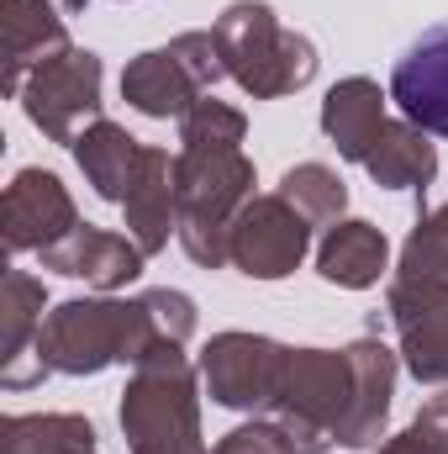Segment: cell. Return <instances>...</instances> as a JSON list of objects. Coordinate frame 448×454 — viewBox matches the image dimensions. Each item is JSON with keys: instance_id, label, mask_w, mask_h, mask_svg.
<instances>
[{"instance_id": "ba28073f", "label": "cell", "mask_w": 448, "mask_h": 454, "mask_svg": "<svg viewBox=\"0 0 448 454\" xmlns=\"http://www.w3.org/2000/svg\"><path fill=\"white\" fill-rule=\"evenodd\" d=\"M285 359H290L285 343L232 328V333H217L201 348V386L212 391L217 407L269 412V402L280 391V375H285Z\"/></svg>"}, {"instance_id": "30bf717a", "label": "cell", "mask_w": 448, "mask_h": 454, "mask_svg": "<svg viewBox=\"0 0 448 454\" xmlns=\"http://www.w3.org/2000/svg\"><path fill=\"white\" fill-rule=\"evenodd\" d=\"M396 354L417 386H448V280H417L396 275L385 296Z\"/></svg>"}, {"instance_id": "2e32d148", "label": "cell", "mask_w": 448, "mask_h": 454, "mask_svg": "<svg viewBox=\"0 0 448 454\" xmlns=\"http://www.w3.org/2000/svg\"><path fill=\"white\" fill-rule=\"evenodd\" d=\"M121 217H127V238L143 254H164L169 238H180V191H174V153L169 148L143 143V164H137V180L121 201Z\"/></svg>"}, {"instance_id": "9a60e30c", "label": "cell", "mask_w": 448, "mask_h": 454, "mask_svg": "<svg viewBox=\"0 0 448 454\" xmlns=\"http://www.w3.org/2000/svg\"><path fill=\"white\" fill-rule=\"evenodd\" d=\"M37 259H42V270L69 275V280H85V286H96V291L112 296V291L132 286V280L143 275V259H148V254H143L127 232H106V227L80 223L64 243L42 248Z\"/></svg>"}, {"instance_id": "6da1fadb", "label": "cell", "mask_w": 448, "mask_h": 454, "mask_svg": "<svg viewBox=\"0 0 448 454\" xmlns=\"http://www.w3.org/2000/svg\"><path fill=\"white\" fill-rule=\"evenodd\" d=\"M212 32L222 43L227 80H237V90L253 101H285L317 80V43L280 27L274 5L264 0H232Z\"/></svg>"}, {"instance_id": "9c48e42d", "label": "cell", "mask_w": 448, "mask_h": 454, "mask_svg": "<svg viewBox=\"0 0 448 454\" xmlns=\"http://www.w3.org/2000/svg\"><path fill=\"white\" fill-rule=\"evenodd\" d=\"M312 248V223L274 191V196H253L227 238V264L243 270L248 280H285L301 270Z\"/></svg>"}, {"instance_id": "8992f818", "label": "cell", "mask_w": 448, "mask_h": 454, "mask_svg": "<svg viewBox=\"0 0 448 454\" xmlns=\"http://www.w3.org/2000/svg\"><path fill=\"white\" fill-rule=\"evenodd\" d=\"M217 80H227L217 32H180L169 48H148L121 69V101L153 121H169L206 101Z\"/></svg>"}, {"instance_id": "52a82bcc", "label": "cell", "mask_w": 448, "mask_h": 454, "mask_svg": "<svg viewBox=\"0 0 448 454\" xmlns=\"http://www.w3.org/2000/svg\"><path fill=\"white\" fill-rule=\"evenodd\" d=\"M101 85L106 64L90 48H64L48 64H37L21 85V112L48 143H74L96 116H101Z\"/></svg>"}, {"instance_id": "e0dca14e", "label": "cell", "mask_w": 448, "mask_h": 454, "mask_svg": "<svg viewBox=\"0 0 448 454\" xmlns=\"http://www.w3.org/2000/svg\"><path fill=\"white\" fill-rule=\"evenodd\" d=\"M385 101L390 96L369 74H348V80H337L333 90H328V101H322V132H328V143L348 164H364L375 153V143H380V132L390 121Z\"/></svg>"}, {"instance_id": "f1b7e54d", "label": "cell", "mask_w": 448, "mask_h": 454, "mask_svg": "<svg viewBox=\"0 0 448 454\" xmlns=\"http://www.w3.org/2000/svg\"><path fill=\"white\" fill-rule=\"evenodd\" d=\"M375 454H433V450H428V444H422V439H417V434L406 428V434H396V439H385V444H380Z\"/></svg>"}, {"instance_id": "5b68a950", "label": "cell", "mask_w": 448, "mask_h": 454, "mask_svg": "<svg viewBox=\"0 0 448 454\" xmlns=\"http://www.w3.org/2000/svg\"><path fill=\"white\" fill-rule=\"evenodd\" d=\"M353 396L348 348H290L280 391L264 418H274L301 454H328L337 444V423Z\"/></svg>"}, {"instance_id": "d4e9b609", "label": "cell", "mask_w": 448, "mask_h": 454, "mask_svg": "<svg viewBox=\"0 0 448 454\" xmlns=\"http://www.w3.org/2000/svg\"><path fill=\"white\" fill-rule=\"evenodd\" d=\"M243 137H248V116L217 96L196 101L180 116V148H243Z\"/></svg>"}, {"instance_id": "7a4b0ae2", "label": "cell", "mask_w": 448, "mask_h": 454, "mask_svg": "<svg viewBox=\"0 0 448 454\" xmlns=\"http://www.w3.org/2000/svg\"><path fill=\"white\" fill-rule=\"evenodd\" d=\"M253 159L243 148H180L174 191H180V248L201 270L227 264V238L237 212L253 201Z\"/></svg>"}, {"instance_id": "cb8c5ba5", "label": "cell", "mask_w": 448, "mask_h": 454, "mask_svg": "<svg viewBox=\"0 0 448 454\" xmlns=\"http://www.w3.org/2000/svg\"><path fill=\"white\" fill-rule=\"evenodd\" d=\"M280 196H285L312 227H333V223H343V212H348V185H343V175L328 169V164H317V159L285 169Z\"/></svg>"}, {"instance_id": "4fadbf2b", "label": "cell", "mask_w": 448, "mask_h": 454, "mask_svg": "<svg viewBox=\"0 0 448 454\" xmlns=\"http://www.w3.org/2000/svg\"><path fill=\"white\" fill-rule=\"evenodd\" d=\"M390 101L422 132L448 137V21L428 27L390 69Z\"/></svg>"}, {"instance_id": "3957f363", "label": "cell", "mask_w": 448, "mask_h": 454, "mask_svg": "<svg viewBox=\"0 0 448 454\" xmlns=\"http://www.w3.org/2000/svg\"><path fill=\"white\" fill-rule=\"evenodd\" d=\"M137 343H143V317H137V296H74L58 301L42 317L37 333V359L48 375H101L106 364H137Z\"/></svg>"}, {"instance_id": "4316f807", "label": "cell", "mask_w": 448, "mask_h": 454, "mask_svg": "<svg viewBox=\"0 0 448 454\" xmlns=\"http://www.w3.org/2000/svg\"><path fill=\"white\" fill-rule=\"evenodd\" d=\"M212 454H301V450L290 444V434L274 418H253V423H237Z\"/></svg>"}, {"instance_id": "d6986e66", "label": "cell", "mask_w": 448, "mask_h": 454, "mask_svg": "<svg viewBox=\"0 0 448 454\" xmlns=\"http://www.w3.org/2000/svg\"><path fill=\"white\" fill-rule=\"evenodd\" d=\"M74 48L58 5L48 0H5V96H21L27 74L53 53Z\"/></svg>"}, {"instance_id": "7402d4cb", "label": "cell", "mask_w": 448, "mask_h": 454, "mask_svg": "<svg viewBox=\"0 0 448 454\" xmlns=\"http://www.w3.org/2000/svg\"><path fill=\"white\" fill-rule=\"evenodd\" d=\"M0 454H101V439L80 412H11L0 418Z\"/></svg>"}, {"instance_id": "83f0119b", "label": "cell", "mask_w": 448, "mask_h": 454, "mask_svg": "<svg viewBox=\"0 0 448 454\" xmlns=\"http://www.w3.org/2000/svg\"><path fill=\"white\" fill-rule=\"evenodd\" d=\"M412 434H417V439H422L433 454H448V391L428 396V402L417 407V418H412Z\"/></svg>"}, {"instance_id": "44dd1931", "label": "cell", "mask_w": 448, "mask_h": 454, "mask_svg": "<svg viewBox=\"0 0 448 454\" xmlns=\"http://www.w3.org/2000/svg\"><path fill=\"white\" fill-rule=\"evenodd\" d=\"M364 169H369V180L380 185V191H428L433 185V175H438V148H433V132H422L417 121H385V132H380V143H375V153L364 159Z\"/></svg>"}, {"instance_id": "ac0fdd59", "label": "cell", "mask_w": 448, "mask_h": 454, "mask_svg": "<svg viewBox=\"0 0 448 454\" xmlns=\"http://www.w3.org/2000/svg\"><path fill=\"white\" fill-rule=\"evenodd\" d=\"M390 270V243L385 232L364 217H343L317 243V275L337 291H369Z\"/></svg>"}, {"instance_id": "5bb4252c", "label": "cell", "mask_w": 448, "mask_h": 454, "mask_svg": "<svg viewBox=\"0 0 448 454\" xmlns=\"http://www.w3.org/2000/svg\"><path fill=\"white\" fill-rule=\"evenodd\" d=\"M42 307H48L42 280L27 270H5V286H0V386L5 391H32L48 375L37 359Z\"/></svg>"}, {"instance_id": "8fae6325", "label": "cell", "mask_w": 448, "mask_h": 454, "mask_svg": "<svg viewBox=\"0 0 448 454\" xmlns=\"http://www.w3.org/2000/svg\"><path fill=\"white\" fill-rule=\"evenodd\" d=\"M80 227V207L53 169H21L0 196L5 254H42Z\"/></svg>"}, {"instance_id": "484cf974", "label": "cell", "mask_w": 448, "mask_h": 454, "mask_svg": "<svg viewBox=\"0 0 448 454\" xmlns=\"http://www.w3.org/2000/svg\"><path fill=\"white\" fill-rule=\"evenodd\" d=\"M396 275H417V280H448V201L438 212H422L412 238L401 243V270Z\"/></svg>"}, {"instance_id": "7c38bea8", "label": "cell", "mask_w": 448, "mask_h": 454, "mask_svg": "<svg viewBox=\"0 0 448 454\" xmlns=\"http://www.w3.org/2000/svg\"><path fill=\"white\" fill-rule=\"evenodd\" d=\"M348 364H353V396H348V412L337 423V444L343 450H380L385 423H390L401 354L385 348L380 339H353L348 343Z\"/></svg>"}, {"instance_id": "603a6c76", "label": "cell", "mask_w": 448, "mask_h": 454, "mask_svg": "<svg viewBox=\"0 0 448 454\" xmlns=\"http://www.w3.org/2000/svg\"><path fill=\"white\" fill-rule=\"evenodd\" d=\"M137 317H143V348H137V364L185 348L190 333H196V301H190L185 291H169V286L143 291V296H137ZM137 364H132V370H137Z\"/></svg>"}, {"instance_id": "ffe728a7", "label": "cell", "mask_w": 448, "mask_h": 454, "mask_svg": "<svg viewBox=\"0 0 448 454\" xmlns=\"http://www.w3.org/2000/svg\"><path fill=\"white\" fill-rule=\"evenodd\" d=\"M74 164H80V175H85V185L101 196V201H127V191H132V180H137V164H143V143L112 121V116H96L74 143Z\"/></svg>"}, {"instance_id": "f546056e", "label": "cell", "mask_w": 448, "mask_h": 454, "mask_svg": "<svg viewBox=\"0 0 448 454\" xmlns=\"http://www.w3.org/2000/svg\"><path fill=\"white\" fill-rule=\"evenodd\" d=\"M132 454H212V450H132Z\"/></svg>"}, {"instance_id": "277c9868", "label": "cell", "mask_w": 448, "mask_h": 454, "mask_svg": "<svg viewBox=\"0 0 448 454\" xmlns=\"http://www.w3.org/2000/svg\"><path fill=\"white\" fill-rule=\"evenodd\" d=\"M121 434L132 450H206L201 439V364L185 348L132 370L121 391Z\"/></svg>"}]
</instances>
